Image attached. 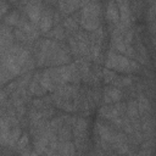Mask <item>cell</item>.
Segmentation results:
<instances>
[{
	"label": "cell",
	"instance_id": "6da1fadb",
	"mask_svg": "<svg viewBox=\"0 0 156 156\" xmlns=\"http://www.w3.org/2000/svg\"><path fill=\"white\" fill-rule=\"evenodd\" d=\"M101 7L96 1H89L80 12V24L85 30H95L100 27Z\"/></svg>",
	"mask_w": 156,
	"mask_h": 156
},
{
	"label": "cell",
	"instance_id": "4fadbf2b",
	"mask_svg": "<svg viewBox=\"0 0 156 156\" xmlns=\"http://www.w3.org/2000/svg\"><path fill=\"white\" fill-rule=\"evenodd\" d=\"M102 76H104V80H105V83H112L113 80H115V78L117 77V74L113 72V71H111L110 68H104V71H102Z\"/></svg>",
	"mask_w": 156,
	"mask_h": 156
},
{
	"label": "cell",
	"instance_id": "d6986e66",
	"mask_svg": "<svg viewBox=\"0 0 156 156\" xmlns=\"http://www.w3.org/2000/svg\"><path fill=\"white\" fill-rule=\"evenodd\" d=\"M9 1V4H16L17 2V0H7Z\"/></svg>",
	"mask_w": 156,
	"mask_h": 156
},
{
	"label": "cell",
	"instance_id": "e0dca14e",
	"mask_svg": "<svg viewBox=\"0 0 156 156\" xmlns=\"http://www.w3.org/2000/svg\"><path fill=\"white\" fill-rule=\"evenodd\" d=\"M7 0H1V15L5 16L10 9V4H7Z\"/></svg>",
	"mask_w": 156,
	"mask_h": 156
},
{
	"label": "cell",
	"instance_id": "9a60e30c",
	"mask_svg": "<svg viewBox=\"0 0 156 156\" xmlns=\"http://www.w3.org/2000/svg\"><path fill=\"white\" fill-rule=\"evenodd\" d=\"M65 27L68 28L69 32H74L77 28H78V24H77V20H73V18H67L65 21Z\"/></svg>",
	"mask_w": 156,
	"mask_h": 156
},
{
	"label": "cell",
	"instance_id": "ac0fdd59",
	"mask_svg": "<svg viewBox=\"0 0 156 156\" xmlns=\"http://www.w3.org/2000/svg\"><path fill=\"white\" fill-rule=\"evenodd\" d=\"M117 4H118V6L119 5H124V4H128V0H115Z\"/></svg>",
	"mask_w": 156,
	"mask_h": 156
},
{
	"label": "cell",
	"instance_id": "52a82bcc",
	"mask_svg": "<svg viewBox=\"0 0 156 156\" xmlns=\"http://www.w3.org/2000/svg\"><path fill=\"white\" fill-rule=\"evenodd\" d=\"M54 16H52V12L51 10L49 9H45L43 11V15H41V18H40V22H39V29L40 32L43 33H49V30L51 29L52 27V23H54Z\"/></svg>",
	"mask_w": 156,
	"mask_h": 156
},
{
	"label": "cell",
	"instance_id": "2e32d148",
	"mask_svg": "<svg viewBox=\"0 0 156 156\" xmlns=\"http://www.w3.org/2000/svg\"><path fill=\"white\" fill-rule=\"evenodd\" d=\"M48 35H50V37H54L55 39H63L65 38V34H63V29L61 28V27H56L50 34L48 33Z\"/></svg>",
	"mask_w": 156,
	"mask_h": 156
},
{
	"label": "cell",
	"instance_id": "3957f363",
	"mask_svg": "<svg viewBox=\"0 0 156 156\" xmlns=\"http://www.w3.org/2000/svg\"><path fill=\"white\" fill-rule=\"evenodd\" d=\"M22 5H23V10L27 17L29 18V21L33 24L39 26V22H40L43 11H44L41 1L40 0H23Z\"/></svg>",
	"mask_w": 156,
	"mask_h": 156
},
{
	"label": "cell",
	"instance_id": "5bb4252c",
	"mask_svg": "<svg viewBox=\"0 0 156 156\" xmlns=\"http://www.w3.org/2000/svg\"><path fill=\"white\" fill-rule=\"evenodd\" d=\"M28 144H29V138H28L27 134H23L20 138V140L17 141V150L21 152L22 150H24L26 147H28Z\"/></svg>",
	"mask_w": 156,
	"mask_h": 156
},
{
	"label": "cell",
	"instance_id": "8992f818",
	"mask_svg": "<svg viewBox=\"0 0 156 156\" xmlns=\"http://www.w3.org/2000/svg\"><path fill=\"white\" fill-rule=\"evenodd\" d=\"M106 17L111 23L118 24L121 16H119V7H117V2L115 0H108L106 6Z\"/></svg>",
	"mask_w": 156,
	"mask_h": 156
},
{
	"label": "cell",
	"instance_id": "ba28073f",
	"mask_svg": "<svg viewBox=\"0 0 156 156\" xmlns=\"http://www.w3.org/2000/svg\"><path fill=\"white\" fill-rule=\"evenodd\" d=\"M57 152L58 154H62V155H73L76 151H74V145L67 140V141H58V145H57Z\"/></svg>",
	"mask_w": 156,
	"mask_h": 156
},
{
	"label": "cell",
	"instance_id": "277c9868",
	"mask_svg": "<svg viewBox=\"0 0 156 156\" xmlns=\"http://www.w3.org/2000/svg\"><path fill=\"white\" fill-rule=\"evenodd\" d=\"M88 2H89V0H58V6L62 12L72 13L78 7H82V6L87 5Z\"/></svg>",
	"mask_w": 156,
	"mask_h": 156
},
{
	"label": "cell",
	"instance_id": "30bf717a",
	"mask_svg": "<svg viewBox=\"0 0 156 156\" xmlns=\"http://www.w3.org/2000/svg\"><path fill=\"white\" fill-rule=\"evenodd\" d=\"M20 21H21V15L16 10L9 12L6 15V17H5V24H7V26H16L17 27V24H18Z\"/></svg>",
	"mask_w": 156,
	"mask_h": 156
},
{
	"label": "cell",
	"instance_id": "7c38bea8",
	"mask_svg": "<svg viewBox=\"0 0 156 156\" xmlns=\"http://www.w3.org/2000/svg\"><path fill=\"white\" fill-rule=\"evenodd\" d=\"M127 115L129 116V118H134L138 117L139 115V108H138V101H129L127 104Z\"/></svg>",
	"mask_w": 156,
	"mask_h": 156
},
{
	"label": "cell",
	"instance_id": "5b68a950",
	"mask_svg": "<svg viewBox=\"0 0 156 156\" xmlns=\"http://www.w3.org/2000/svg\"><path fill=\"white\" fill-rule=\"evenodd\" d=\"M122 99V91L117 87H106L104 90V101L106 104L118 102Z\"/></svg>",
	"mask_w": 156,
	"mask_h": 156
},
{
	"label": "cell",
	"instance_id": "7a4b0ae2",
	"mask_svg": "<svg viewBox=\"0 0 156 156\" xmlns=\"http://www.w3.org/2000/svg\"><path fill=\"white\" fill-rule=\"evenodd\" d=\"M106 67L122 73H134L138 71L139 65L132 58H128V56L126 55H119L118 52L110 51L106 60Z\"/></svg>",
	"mask_w": 156,
	"mask_h": 156
},
{
	"label": "cell",
	"instance_id": "9c48e42d",
	"mask_svg": "<svg viewBox=\"0 0 156 156\" xmlns=\"http://www.w3.org/2000/svg\"><path fill=\"white\" fill-rule=\"evenodd\" d=\"M138 108H139V112L144 116L149 115V112L151 111V106H150L149 100L143 95H140L139 99H138Z\"/></svg>",
	"mask_w": 156,
	"mask_h": 156
},
{
	"label": "cell",
	"instance_id": "8fae6325",
	"mask_svg": "<svg viewBox=\"0 0 156 156\" xmlns=\"http://www.w3.org/2000/svg\"><path fill=\"white\" fill-rule=\"evenodd\" d=\"M21 129L18 127H13L11 130H10V134H9V139H7V145L11 147L13 146L15 144H17V141L20 140V135H21Z\"/></svg>",
	"mask_w": 156,
	"mask_h": 156
}]
</instances>
